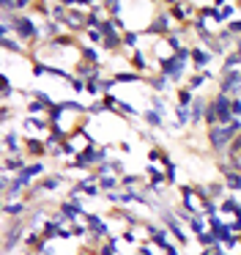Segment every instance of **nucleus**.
I'll list each match as a JSON object with an SVG mask.
<instances>
[{
    "label": "nucleus",
    "instance_id": "obj_1",
    "mask_svg": "<svg viewBox=\"0 0 241 255\" xmlns=\"http://www.w3.org/2000/svg\"><path fill=\"white\" fill-rule=\"evenodd\" d=\"M189 61H192L189 49H181V52H173V55L165 58V61H159V69H162V74H165L170 83H181Z\"/></svg>",
    "mask_w": 241,
    "mask_h": 255
},
{
    "label": "nucleus",
    "instance_id": "obj_17",
    "mask_svg": "<svg viewBox=\"0 0 241 255\" xmlns=\"http://www.w3.org/2000/svg\"><path fill=\"white\" fill-rule=\"evenodd\" d=\"M195 99H197V96H195L186 85H184V88H178V107H186V110H189V107L195 104Z\"/></svg>",
    "mask_w": 241,
    "mask_h": 255
},
{
    "label": "nucleus",
    "instance_id": "obj_19",
    "mask_svg": "<svg viewBox=\"0 0 241 255\" xmlns=\"http://www.w3.org/2000/svg\"><path fill=\"white\" fill-rule=\"evenodd\" d=\"M148 85H151V88L153 91H167V88H170V80H167V77L165 74H153V77H148Z\"/></svg>",
    "mask_w": 241,
    "mask_h": 255
},
{
    "label": "nucleus",
    "instance_id": "obj_5",
    "mask_svg": "<svg viewBox=\"0 0 241 255\" xmlns=\"http://www.w3.org/2000/svg\"><path fill=\"white\" fill-rule=\"evenodd\" d=\"M28 206L30 200H6L3 203V214H6V220H25V214H28Z\"/></svg>",
    "mask_w": 241,
    "mask_h": 255
},
{
    "label": "nucleus",
    "instance_id": "obj_28",
    "mask_svg": "<svg viewBox=\"0 0 241 255\" xmlns=\"http://www.w3.org/2000/svg\"><path fill=\"white\" fill-rule=\"evenodd\" d=\"M151 107L162 116V113H167V102H165V96H151Z\"/></svg>",
    "mask_w": 241,
    "mask_h": 255
},
{
    "label": "nucleus",
    "instance_id": "obj_4",
    "mask_svg": "<svg viewBox=\"0 0 241 255\" xmlns=\"http://www.w3.org/2000/svg\"><path fill=\"white\" fill-rule=\"evenodd\" d=\"M143 233L151 239V244H156V247H162V250L170 244V231H167L165 225H159V222H145Z\"/></svg>",
    "mask_w": 241,
    "mask_h": 255
},
{
    "label": "nucleus",
    "instance_id": "obj_13",
    "mask_svg": "<svg viewBox=\"0 0 241 255\" xmlns=\"http://www.w3.org/2000/svg\"><path fill=\"white\" fill-rule=\"evenodd\" d=\"M206 186H208V198L211 200H225L227 195H230L227 192V186H225V181H219V184L214 181V184H206Z\"/></svg>",
    "mask_w": 241,
    "mask_h": 255
},
{
    "label": "nucleus",
    "instance_id": "obj_14",
    "mask_svg": "<svg viewBox=\"0 0 241 255\" xmlns=\"http://www.w3.org/2000/svg\"><path fill=\"white\" fill-rule=\"evenodd\" d=\"M118 244H121V236H112V239L102 241L99 244V255H118Z\"/></svg>",
    "mask_w": 241,
    "mask_h": 255
},
{
    "label": "nucleus",
    "instance_id": "obj_11",
    "mask_svg": "<svg viewBox=\"0 0 241 255\" xmlns=\"http://www.w3.org/2000/svg\"><path fill=\"white\" fill-rule=\"evenodd\" d=\"M99 189L104 192H115V189H121V179L118 176H99Z\"/></svg>",
    "mask_w": 241,
    "mask_h": 255
},
{
    "label": "nucleus",
    "instance_id": "obj_8",
    "mask_svg": "<svg viewBox=\"0 0 241 255\" xmlns=\"http://www.w3.org/2000/svg\"><path fill=\"white\" fill-rule=\"evenodd\" d=\"M206 107H208V99L206 96H197V99H195V104L189 107V113H192V126L203 124V118H206Z\"/></svg>",
    "mask_w": 241,
    "mask_h": 255
},
{
    "label": "nucleus",
    "instance_id": "obj_24",
    "mask_svg": "<svg viewBox=\"0 0 241 255\" xmlns=\"http://www.w3.org/2000/svg\"><path fill=\"white\" fill-rule=\"evenodd\" d=\"M110 173H112V176H118V179H124V176H126V165L121 162V159H110Z\"/></svg>",
    "mask_w": 241,
    "mask_h": 255
},
{
    "label": "nucleus",
    "instance_id": "obj_10",
    "mask_svg": "<svg viewBox=\"0 0 241 255\" xmlns=\"http://www.w3.org/2000/svg\"><path fill=\"white\" fill-rule=\"evenodd\" d=\"M219 211H222V214H233V217H239V211H241V200L236 198V195H227V198L219 203Z\"/></svg>",
    "mask_w": 241,
    "mask_h": 255
},
{
    "label": "nucleus",
    "instance_id": "obj_15",
    "mask_svg": "<svg viewBox=\"0 0 241 255\" xmlns=\"http://www.w3.org/2000/svg\"><path fill=\"white\" fill-rule=\"evenodd\" d=\"M189 231L195 233V239H197L200 233H206V231H208V225H206V217H203V214H195L192 220H189Z\"/></svg>",
    "mask_w": 241,
    "mask_h": 255
},
{
    "label": "nucleus",
    "instance_id": "obj_16",
    "mask_svg": "<svg viewBox=\"0 0 241 255\" xmlns=\"http://www.w3.org/2000/svg\"><path fill=\"white\" fill-rule=\"evenodd\" d=\"M3 49L6 52H28V44L22 39H3Z\"/></svg>",
    "mask_w": 241,
    "mask_h": 255
},
{
    "label": "nucleus",
    "instance_id": "obj_9",
    "mask_svg": "<svg viewBox=\"0 0 241 255\" xmlns=\"http://www.w3.org/2000/svg\"><path fill=\"white\" fill-rule=\"evenodd\" d=\"M63 228H66V225H61V222H58L55 217H49V220L42 225V236H44L47 241H52V239H58V236H61Z\"/></svg>",
    "mask_w": 241,
    "mask_h": 255
},
{
    "label": "nucleus",
    "instance_id": "obj_21",
    "mask_svg": "<svg viewBox=\"0 0 241 255\" xmlns=\"http://www.w3.org/2000/svg\"><path fill=\"white\" fill-rule=\"evenodd\" d=\"M112 80H115V83H140L143 77H140V71H131L129 69V71H118Z\"/></svg>",
    "mask_w": 241,
    "mask_h": 255
},
{
    "label": "nucleus",
    "instance_id": "obj_22",
    "mask_svg": "<svg viewBox=\"0 0 241 255\" xmlns=\"http://www.w3.org/2000/svg\"><path fill=\"white\" fill-rule=\"evenodd\" d=\"M129 61L134 63L137 69H151V61L145 58V52H143V49H137V52H131V55H129Z\"/></svg>",
    "mask_w": 241,
    "mask_h": 255
},
{
    "label": "nucleus",
    "instance_id": "obj_27",
    "mask_svg": "<svg viewBox=\"0 0 241 255\" xmlns=\"http://www.w3.org/2000/svg\"><path fill=\"white\" fill-rule=\"evenodd\" d=\"M115 110H118V113H124V116H134V118L140 116V113L134 110V107H131L129 102H124V99H118V107H115Z\"/></svg>",
    "mask_w": 241,
    "mask_h": 255
},
{
    "label": "nucleus",
    "instance_id": "obj_25",
    "mask_svg": "<svg viewBox=\"0 0 241 255\" xmlns=\"http://www.w3.org/2000/svg\"><path fill=\"white\" fill-rule=\"evenodd\" d=\"M137 44H140V36L134 33V30H126L124 33V47H131L134 52H137Z\"/></svg>",
    "mask_w": 241,
    "mask_h": 255
},
{
    "label": "nucleus",
    "instance_id": "obj_3",
    "mask_svg": "<svg viewBox=\"0 0 241 255\" xmlns=\"http://www.w3.org/2000/svg\"><path fill=\"white\" fill-rule=\"evenodd\" d=\"M25 154V138L20 129H6L3 138V157H22Z\"/></svg>",
    "mask_w": 241,
    "mask_h": 255
},
{
    "label": "nucleus",
    "instance_id": "obj_18",
    "mask_svg": "<svg viewBox=\"0 0 241 255\" xmlns=\"http://www.w3.org/2000/svg\"><path fill=\"white\" fill-rule=\"evenodd\" d=\"M225 186H227V192H230V195L241 192V173H230V176H225Z\"/></svg>",
    "mask_w": 241,
    "mask_h": 255
},
{
    "label": "nucleus",
    "instance_id": "obj_23",
    "mask_svg": "<svg viewBox=\"0 0 241 255\" xmlns=\"http://www.w3.org/2000/svg\"><path fill=\"white\" fill-rule=\"evenodd\" d=\"M197 241H200V244H203L206 250H211V247H217V244H219V241H217V236L211 233V228H208L206 233H200V236H197Z\"/></svg>",
    "mask_w": 241,
    "mask_h": 255
},
{
    "label": "nucleus",
    "instance_id": "obj_6",
    "mask_svg": "<svg viewBox=\"0 0 241 255\" xmlns=\"http://www.w3.org/2000/svg\"><path fill=\"white\" fill-rule=\"evenodd\" d=\"M49 154L47 143H44L42 138H25V157L33 162V159H44Z\"/></svg>",
    "mask_w": 241,
    "mask_h": 255
},
{
    "label": "nucleus",
    "instance_id": "obj_29",
    "mask_svg": "<svg viewBox=\"0 0 241 255\" xmlns=\"http://www.w3.org/2000/svg\"><path fill=\"white\" fill-rule=\"evenodd\" d=\"M121 241H126V244H137V233H134V228H124Z\"/></svg>",
    "mask_w": 241,
    "mask_h": 255
},
{
    "label": "nucleus",
    "instance_id": "obj_12",
    "mask_svg": "<svg viewBox=\"0 0 241 255\" xmlns=\"http://www.w3.org/2000/svg\"><path fill=\"white\" fill-rule=\"evenodd\" d=\"M208 80H211V74H208V71H197V74H192L189 80H186V88H189V91L195 93V91L203 88V85H206Z\"/></svg>",
    "mask_w": 241,
    "mask_h": 255
},
{
    "label": "nucleus",
    "instance_id": "obj_26",
    "mask_svg": "<svg viewBox=\"0 0 241 255\" xmlns=\"http://www.w3.org/2000/svg\"><path fill=\"white\" fill-rule=\"evenodd\" d=\"M227 157H230V159H241V135H236V140L230 143V148H227Z\"/></svg>",
    "mask_w": 241,
    "mask_h": 255
},
{
    "label": "nucleus",
    "instance_id": "obj_30",
    "mask_svg": "<svg viewBox=\"0 0 241 255\" xmlns=\"http://www.w3.org/2000/svg\"><path fill=\"white\" fill-rule=\"evenodd\" d=\"M230 107H233V118H241V99H233Z\"/></svg>",
    "mask_w": 241,
    "mask_h": 255
},
{
    "label": "nucleus",
    "instance_id": "obj_2",
    "mask_svg": "<svg viewBox=\"0 0 241 255\" xmlns=\"http://www.w3.org/2000/svg\"><path fill=\"white\" fill-rule=\"evenodd\" d=\"M11 25H14V33L20 36L22 42H36V39H42V25H36V22L30 20V14L11 17Z\"/></svg>",
    "mask_w": 241,
    "mask_h": 255
},
{
    "label": "nucleus",
    "instance_id": "obj_7",
    "mask_svg": "<svg viewBox=\"0 0 241 255\" xmlns=\"http://www.w3.org/2000/svg\"><path fill=\"white\" fill-rule=\"evenodd\" d=\"M189 55H192V66L195 69H206L208 63L214 61V52L211 49H206V47H189Z\"/></svg>",
    "mask_w": 241,
    "mask_h": 255
},
{
    "label": "nucleus",
    "instance_id": "obj_20",
    "mask_svg": "<svg viewBox=\"0 0 241 255\" xmlns=\"http://www.w3.org/2000/svg\"><path fill=\"white\" fill-rule=\"evenodd\" d=\"M143 121L148 126H153V129H159V126H165V121H162V116H159L156 110H145L143 113Z\"/></svg>",
    "mask_w": 241,
    "mask_h": 255
}]
</instances>
